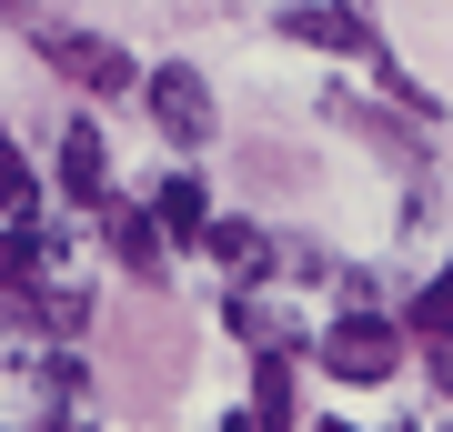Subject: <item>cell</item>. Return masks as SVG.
<instances>
[{
    "label": "cell",
    "mask_w": 453,
    "mask_h": 432,
    "mask_svg": "<svg viewBox=\"0 0 453 432\" xmlns=\"http://www.w3.org/2000/svg\"><path fill=\"white\" fill-rule=\"evenodd\" d=\"M323 362L342 372V383H383V372L403 362V332H393L383 312H342L333 332H323Z\"/></svg>",
    "instance_id": "cell-1"
},
{
    "label": "cell",
    "mask_w": 453,
    "mask_h": 432,
    "mask_svg": "<svg viewBox=\"0 0 453 432\" xmlns=\"http://www.w3.org/2000/svg\"><path fill=\"white\" fill-rule=\"evenodd\" d=\"M41 61L61 71V80H81V91H131V50L121 41H101V31H41Z\"/></svg>",
    "instance_id": "cell-2"
},
{
    "label": "cell",
    "mask_w": 453,
    "mask_h": 432,
    "mask_svg": "<svg viewBox=\"0 0 453 432\" xmlns=\"http://www.w3.org/2000/svg\"><path fill=\"white\" fill-rule=\"evenodd\" d=\"M151 121H162L181 151L211 141V80H202V71H181V61H172V71H151Z\"/></svg>",
    "instance_id": "cell-3"
},
{
    "label": "cell",
    "mask_w": 453,
    "mask_h": 432,
    "mask_svg": "<svg viewBox=\"0 0 453 432\" xmlns=\"http://www.w3.org/2000/svg\"><path fill=\"white\" fill-rule=\"evenodd\" d=\"M101 151H111V141H101L91 121H71V131H61V192H71V201H91V211H111V201H101V192H111V161H101Z\"/></svg>",
    "instance_id": "cell-4"
},
{
    "label": "cell",
    "mask_w": 453,
    "mask_h": 432,
    "mask_svg": "<svg viewBox=\"0 0 453 432\" xmlns=\"http://www.w3.org/2000/svg\"><path fill=\"white\" fill-rule=\"evenodd\" d=\"M101 231H111V252H121V272H142V282H162V222L151 211H101Z\"/></svg>",
    "instance_id": "cell-5"
},
{
    "label": "cell",
    "mask_w": 453,
    "mask_h": 432,
    "mask_svg": "<svg viewBox=\"0 0 453 432\" xmlns=\"http://www.w3.org/2000/svg\"><path fill=\"white\" fill-rule=\"evenodd\" d=\"M151 222H162V231H181V241H192V231H211V192H202V181H192V171H172V181H162V192H151Z\"/></svg>",
    "instance_id": "cell-6"
},
{
    "label": "cell",
    "mask_w": 453,
    "mask_h": 432,
    "mask_svg": "<svg viewBox=\"0 0 453 432\" xmlns=\"http://www.w3.org/2000/svg\"><path fill=\"white\" fill-rule=\"evenodd\" d=\"M202 241H211V252H222V272H242V282L262 272V261H273V231H252V222H211Z\"/></svg>",
    "instance_id": "cell-7"
},
{
    "label": "cell",
    "mask_w": 453,
    "mask_h": 432,
    "mask_svg": "<svg viewBox=\"0 0 453 432\" xmlns=\"http://www.w3.org/2000/svg\"><path fill=\"white\" fill-rule=\"evenodd\" d=\"M252 422L292 432V372H282V352H262V372H252Z\"/></svg>",
    "instance_id": "cell-8"
},
{
    "label": "cell",
    "mask_w": 453,
    "mask_h": 432,
    "mask_svg": "<svg viewBox=\"0 0 453 432\" xmlns=\"http://www.w3.org/2000/svg\"><path fill=\"white\" fill-rule=\"evenodd\" d=\"M403 322H413L423 342H434V352H443V342H453V261H443V272H434V282L413 292V312H403Z\"/></svg>",
    "instance_id": "cell-9"
},
{
    "label": "cell",
    "mask_w": 453,
    "mask_h": 432,
    "mask_svg": "<svg viewBox=\"0 0 453 432\" xmlns=\"http://www.w3.org/2000/svg\"><path fill=\"white\" fill-rule=\"evenodd\" d=\"M20 261H41V201L0 222V272H20Z\"/></svg>",
    "instance_id": "cell-10"
},
{
    "label": "cell",
    "mask_w": 453,
    "mask_h": 432,
    "mask_svg": "<svg viewBox=\"0 0 453 432\" xmlns=\"http://www.w3.org/2000/svg\"><path fill=\"white\" fill-rule=\"evenodd\" d=\"M11 211H31V161H20V141L0 131V222H11Z\"/></svg>",
    "instance_id": "cell-11"
},
{
    "label": "cell",
    "mask_w": 453,
    "mask_h": 432,
    "mask_svg": "<svg viewBox=\"0 0 453 432\" xmlns=\"http://www.w3.org/2000/svg\"><path fill=\"white\" fill-rule=\"evenodd\" d=\"M443 392H453V342H443Z\"/></svg>",
    "instance_id": "cell-12"
},
{
    "label": "cell",
    "mask_w": 453,
    "mask_h": 432,
    "mask_svg": "<svg viewBox=\"0 0 453 432\" xmlns=\"http://www.w3.org/2000/svg\"><path fill=\"white\" fill-rule=\"evenodd\" d=\"M222 432H262V422H252V413H242V422H222Z\"/></svg>",
    "instance_id": "cell-13"
},
{
    "label": "cell",
    "mask_w": 453,
    "mask_h": 432,
    "mask_svg": "<svg viewBox=\"0 0 453 432\" xmlns=\"http://www.w3.org/2000/svg\"><path fill=\"white\" fill-rule=\"evenodd\" d=\"M323 432H342V422H323Z\"/></svg>",
    "instance_id": "cell-14"
},
{
    "label": "cell",
    "mask_w": 453,
    "mask_h": 432,
    "mask_svg": "<svg viewBox=\"0 0 453 432\" xmlns=\"http://www.w3.org/2000/svg\"><path fill=\"white\" fill-rule=\"evenodd\" d=\"M0 312H11V302H0Z\"/></svg>",
    "instance_id": "cell-15"
}]
</instances>
